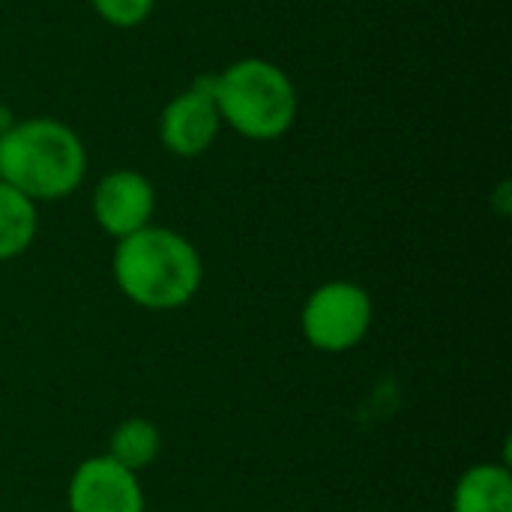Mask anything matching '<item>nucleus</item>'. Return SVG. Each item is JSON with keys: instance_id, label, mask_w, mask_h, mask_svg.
<instances>
[{"instance_id": "obj_1", "label": "nucleus", "mask_w": 512, "mask_h": 512, "mask_svg": "<svg viewBox=\"0 0 512 512\" xmlns=\"http://www.w3.org/2000/svg\"><path fill=\"white\" fill-rule=\"evenodd\" d=\"M111 267L123 297L153 312L186 306L204 279L198 249L183 234L156 225L117 240Z\"/></svg>"}, {"instance_id": "obj_2", "label": "nucleus", "mask_w": 512, "mask_h": 512, "mask_svg": "<svg viewBox=\"0 0 512 512\" xmlns=\"http://www.w3.org/2000/svg\"><path fill=\"white\" fill-rule=\"evenodd\" d=\"M87 171L81 138L48 117L15 120L0 138V180L30 201H57L78 189Z\"/></svg>"}, {"instance_id": "obj_3", "label": "nucleus", "mask_w": 512, "mask_h": 512, "mask_svg": "<svg viewBox=\"0 0 512 512\" xmlns=\"http://www.w3.org/2000/svg\"><path fill=\"white\" fill-rule=\"evenodd\" d=\"M219 117L252 141H273L297 120V87L270 60L246 57L216 75Z\"/></svg>"}, {"instance_id": "obj_4", "label": "nucleus", "mask_w": 512, "mask_h": 512, "mask_svg": "<svg viewBox=\"0 0 512 512\" xmlns=\"http://www.w3.org/2000/svg\"><path fill=\"white\" fill-rule=\"evenodd\" d=\"M300 327L306 342L318 351H351L366 339L372 327V297L354 282H327L309 294Z\"/></svg>"}, {"instance_id": "obj_5", "label": "nucleus", "mask_w": 512, "mask_h": 512, "mask_svg": "<svg viewBox=\"0 0 512 512\" xmlns=\"http://www.w3.org/2000/svg\"><path fill=\"white\" fill-rule=\"evenodd\" d=\"M222 117L216 108V75L198 78L189 90L174 96L159 120L162 144L174 156H201L219 135Z\"/></svg>"}, {"instance_id": "obj_6", "label": "nucleus", "mask_w": 512, "mask_h": 512, "mask_svg": "<svg viewBox=\"0 0 512 512\" xmlns=\"http://www.w3.org/2000/svg\"><path fill=\"white\" fill-rule=\"evenodd\" d=\"M69 512H144L138 474L108 456L84 459L69 480Z\"/></svg>"}, {"instance_id": "obj_7", "label": "nucleus", "mask_w": 512, "mask_h": 512, "mask_svg": "<svg viewBox=\"0 0 512 512\" xmlns=\"http://www.w3.org/2000/svg\"><path fill=\"white\" fill-rule=\"evenodd\" d=\"M156 210L153 183L138 171H111L93 192V216L99 228L117 240L150 225Z\"/></svg>"}, {"instance_id": "obj_8", "label": "nucleus", "mask_w": 512, "mask_h": 512, "mask_svg": "<svg viewBox=\"0 0 512 512\" xmlns=\"http://www.w3.org/2000/svg\"><path fill=\"white\" fill-rule=\"evenodd\" d=\"M453 512H512V477L507 465L468 468L456 483Z\"/></svg>"}, {"instance_id": "obj_9", "label": "nucleus", "mask_w": 512, "mask_h": 512, "mask_svg": "<svg viewBox=\"0 0 512 512\" xmlns=\"http://www.w3.org/2000/svg\"><path fill=\"white\" fill-rule=\"evenodd\" d=\"M36 201L0 180V261L18 258L36 237Z\"/></svg>"}, {"instance_id": "obj_10", "label": "nucleus", "mask_w": 512, "mask_h": 512, "mask_svg": "<svg viewBox=\"0 0 512 512\" xmlns=\"http://www.w3.org/2000/svg\"><path fill=\"white\" fill-rule=\"evenodd\" d=\"M162 450V435L159 429L150 423V420H141V417H132V420H123L114 435H111V444H108V459H114L117 465H123L126 471L138 474L144 468H150L156 462Z\"/></svg>"}, {"instance_id": "obj_11", "label": "nucleus", "mask_w": 512, "mask_h": 512, "mask_svg": "<svg viewBox=\"0 0 512 512\" xmlns=\"http://www.w3.org/2000/svg\"><path fill=\"white\" fill-rule=\"evenodd\" d=\"M99 18H105L114 27H138L153 12L156 0H90Z\"/></svg>"}, {"instance_id": "obj_12", "label": "nucleus", "mask_w": 512, "mask_h": 512, "mask_svg": "<svg viewBox=\"0 0 512 512\" xmlns=\"http://www.w3.org/2000/svg\"><path fill=\"white\" fill-rule=\"evenodd\" d=\"M12 126H15V114H12V108H9V105H3V102H0V138H3Z\"/></svg>"}]
</instances>
